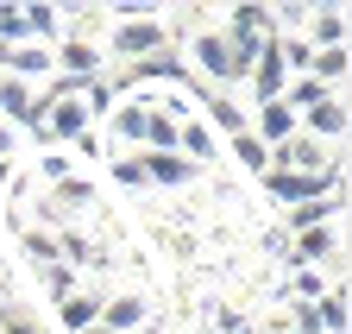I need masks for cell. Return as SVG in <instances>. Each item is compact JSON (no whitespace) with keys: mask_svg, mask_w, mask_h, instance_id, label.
I'll return each instance as SVG.
<instances>
[{"mask_svg":"<svg viewBox=\"0 0 352 334\" xmlns=\"http://www.w3.org/2000/svg\"><path fill=\"white\" fill-rule=\"evenodd\" d=\"M296 38L308 51H346L352 45V13L340 7V0H308V19H302Z\"/></svg>","mask_w":352,"mask_h":334,"instance_id":"obj_2","label":"cell"},{"mask_svg":"<svg viewBox=\"0 0 352 334\" xmlns=\"http://www.w3.org/2000/svg\"><path fill=\"white\" fill-rule=\"evenodd\" d=\"M32 107H38V89H32V82L0 76V120H7V127H25V120H32Z\"/></svg>","mask_w":352,"mask_h":334,"instance_id":"obj_14","label":"cell"},{"mask_svg":"<svg viewBox=\"0 0 352 334\" xmlns=\"http://www.w3.org/2000/svg\"><path fill=\"white\" fill-rule=\"evenodd\" d=\"M157 309H151V297H145V290H126V284H113L107 290V297H101V328H113V334H139L145 322H151Z\"/></svg>","mask_w":352,"mask_h":334,"instance_id":"obj_7","label":"cell"},{"mask_svg":"<svg viewBox=\"0 0 352 334\" xmlns=\"http://www.w3.org/2000/svg\"><path fill=\"white\" fill-rule=\"evenodd\" d=\"M19 158H25V133L0 120V164H19Z\"/></svg>","mask_w":352,"mask_h":334,"instance_id":"obj_17","label":"cell"},{"mask_svg":"<svg viewBox=\"0 0 352 334\" xmlns=\"http://www.w3.org/2000/svg\"><path fill=\"white\" fill-rule=\"evenodd\" d=\"M315 322H321V334H346V328H352V303H346V290H327V297L315 303Z\"/></svg>","mask_w":352,"mask_h":334,"instance_id":"obj_15","label":"cell"},{"mask_svg":"<svg viewBox=\"0 0 352 334\" xmlns=\"http://www.w3.org/2000/svg\"><path fill=\"white\" fill-rule=\"evenodd\" d=\"M0 334H57V328H51V315H44L25 290H19V297H0Z\"/></svg>","mask_w":352,"mask_h":334,"instance_id":"obj_11","label":"cell"},{"mask_svg":"<svg viewBox=\"0 0 352 334\" xmlns=\"http://www.w3.org/2000/svg\"><path fill=\"white\" fill-rule=\"evenodd\" d=\"M302 76H315L321 89L346 95V89H352V45H346V51H308V70H302Z\"/></svg>","mask_w":352,"mask_h":334,"instance_id":"obj_12","label":"cell"},{"mask_svg":"<svg viewBox=\"0 0 352 334\" xmlns=\"http://www.w3.org/2000/svg\"><path fill=\"white\" fill-rule=\"evenodd\" d=\"M296 127H302L308 139H321V145H346V133H352V95L315 101L308 114H296Z\"/></svg>","mask_w":352,"mask_h":334,"instance_id":"obj_6","label":"cell"},{"mask_svg":"<svg viewBox=\"0 0 352 334\" xmlns=\"http://www.w3.org/2000/svg\"><path fill=\"white\" fill-rule=\"evenodd\" d=\"M176 158L189 164L195 177H208V171H220V158H227V139H220L208 120H201V107L183 120V127H176Z\"/></svg>","mask_w":352,"mask_h":334,"instance_id":"obj_3","label":"cell"},{"mask_svg":"<svg viewBox=\"0 0 352 334\" xmlns=\"http://www.w3.org/2000/svg\"><path fill=\"white\" fill-rule=\"evenodd\" d=\"M107 38H101V57L107 70H139V63H157L170 45H164V25H157V7H139V0H120L107 7Z\"/></svg>","mask_w":352,"mask_h":334,"instance_id":"obj_1","label":"cell"},{"mask_svg":"<svg viewBox=\"0 0 352 334\" xmlns=\"http://www.w3.org/2000/svg\"><path fill=\"white\" fill-rule=\"evenodd\" d=\"M333 89H321L315 76H289V89H283V101H289V114H308L315 101H327Z\"/></svg>","mask_w":352,"mask_h":334,"instance_id":"obj_16","label":"cell"},{"mask_svg":"<svg viewBox=\"0 0 352 334\" xmlns=\"http://www.w3.org/2000/svg\"><path fill=\"white\" fill-rule=\"evenodd\" d=\"M51 70H57V82H76V89H88V82H107V57H101V45H82V38H57V45H51Z\"/></svg>","mask_w":352,"mask_h":334,"instance_id":"obj_4","label":"cell"},{"mask_svg":"<svg viewBox=\"0 0 352 334\" xmlns=\"http://www.w3.org/2000/svg\"><path fill=\"white\" fill-rule=\"evenodd\" d=\"M13 177H19V164H0V208H7V189H13Z\"/></svg>","mask_w":352,"mask_h":334,"instance_id":"obj_18","label":"cell"},{"mask_svg":"<svg viewBox=\"0 0 352 334\" xmlns=\"http://www.w3.org/2000/svg\"><path fill=\"white\" fill-rule=\"evenodd\" d=\"M57 25H63V38H82V45H101L113 19H107V0H69V7L57 0Z\"/></svg>","mask_w":352,"mask_h":334,"instance_id":"obj_8","label":"cell"},{"mask_svg":"<svg viewBox=\"0 0 352 334\" xmlns=\"http://www.w3.org/2000/svg\"><path fill=\"white\" fill-rule=\"evenodd\" d=\"M170 334H208V328H201V322H189V328H170Z\"/></svg>","mask_w":352,"mask_h":334,"instance_id":"obj_19","label":"cell"},{"mask_svg":"<svg viewBox=\"0 0 352 334\" xmlns=\"http://www.w3.org/2000/svg\"><path fill=\"white\" fill-rule=\"evenodd\" d=\"M157 25H164V45L183 51L195 32L220 25V7H214V0H170V7H157Z\"/></svg>","mask_w":352,"mask_h":334,"instance_id":"obj_5","label":"cell"},{"mask_svg":"<svg viewBox=\"0 0 352 334\" xmlns=\"http://www.w3.org/2000/svg\"><path fill=\"white\" fill-rule=\"evenodd\" d=\"M289 133H296L289 101H264V107H252V139H258V145H271V152H277Z\"/></svg>","mask_w":352,"mask_h":334,"instance_id":"obj_13","label":"cell"},{"mask_svg":"<svg viewBox=\"0 0 352 334\" xmlns=\"http://www.w3.org/2000/svg\"><path fill=\"white\" fill-rule=\"evenodd\" d=\"M44 315H51V328H57V334H82V328H95L101 297H95V290H69V297H63V303H51Z\"/></svg>","mask_w":352,"mask_h":334,"instance_id":"obj_9","label":"cell"},{"mask_svg":"<svg viewBox=\"0 0 352 334\" xmlns=\"http://www.w3.org/2000/svg\"><path fill=\"white\" fill-rule=\"evenodd\" d=\"M57 0H19V45H57Z\"/></svg>","mask_w":352,"mask_h":334,"instance_id":"obj_10","label":"cell"}]
</instances>
